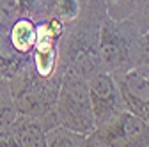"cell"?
Masks as SVG:
<instances>
[{"label": "cell", "instance_id": "cell-16", "mask_svg": "<svg viewBox=\"0 0 149 147\" xmlns=\"http://www.w3.org/2000/svg\"><path fill=\"white\" fill-rule=\"evenodd\" d=\"M139 66L149 67V32H144L142 39H140V62H139Z\"/></svg>", "mask_w": 149, "mask_h": 147}, {"label": "cell", "instance_id": "cell-13", "mask_svg": "<svg viewBox=\"0 0 149 147\" xmlns=\"http://www.w3.org/2000/svg\"><path fill=\"white\" fill-rule=\"evenodd\" d=\"M18 115V108L11 94V87L6 78H0V131L7 128Z\"/></svg>", "mask_w": 149, "mask_h": 147}, {"label": "cell", "instance_id": "cell-11", "mask_svg": "<svg viewBox=\"0 0 149 147\" xmlns=\"http://www.w3.org/2000/svg\"><path fill=\"white\" fill-rule=\"evenodd\" d=\"M32 62V55L20 53L9 43L7 34H0V78H13Z\"/></svg>", "mask_w": 149, "mask_h": 147}, {"label": "cell", "instance_id": "cell-7", "mask_svg": "<svg viewBox=\"0 0 149 147\" xmlns=\"http://www.w3.org/2000/svg\"><path fill=\"white\" fill-rule=\"evenodd\" d=\"M112 76L119 85L128 112L135 114L149 124V67L135 66Z\"/></svg>", "mask_w": 149, "mask_h": 147}, {"label": "cell", "instance_id": "cell-12", "mask_svg": "<svg viewBox=\"0 0 149 147\" xmlns=\"http://www.w3.org/2000/svg\"><path fill=\"white\" fill-rule=\"evenodd\" d=\"M45 140H46L48 147H80V145H85L84 135L74 133L61 124L50 128L45 135Z\"/></svg>", "mask_w": 149, "mask_h": 147}, {"label": "cell", "instance_id": "cell-9", "mask_svg": "<svg viewBox=\"0 0 149 147\" xmlns=\"http://www.w3.org/2000/svg\"><path fill=\"white\" fill-rule=\"evenodd\" d=\"M87 2L89 0H39L32 20L36 23L43 20H59L68 25L80 16Z\"/></svg>", "mask_w": 149, "mask_h": 147}, {"label": "cell", "instance_id": "cell-8", "mask_svg": "<svg viewBox=\"0 0 149 147\" xmlns=\"http://www.w3.org/2000/svg\"><path fill=\"white\" fill-rule=\"evenodd\" d=\"M45 128L37 117L18 114L14 121L0 131V147H45Z\"/></svg>", "mask_w": 149, "mask_h": 147}, {"label": "cell", "instance_id": "cell-14", "mask_svg": "<svg viewBox=\"0 0 149 147\" xmlns=\"http://www.w3.org/2000/svg\"><path fill=\"white\" fill-rule=\"evenodd\" d=\"M108 16L112 18H130L133 12L135 0H103Z\"/></svg>", "mask_w": 149, "mask_h": 147}, {"label": "cell", "instance_id": "cell-2", "mask_svg": "<svg viewBox=\"0 0 149 147\" xmlns=\"http://www.w3.org/2000/svg\"><path fill=\"white\" fill-rule=\"evenodd\" d=\"M62 75H64V69H59L50 76H43L34 69L30 62L16 76L7 80L13 99L18 108V114L37 117L41 121L45 131L59 124L55 103H57Z\"/></svg>", "mask_w": 149, "mask_h": 147}, {"label": "cell", "instance_id": "cell-15", "mask_svg": "<svg viewBox=\"0 0 149 147\" xmlns=\"http://www.w3.org/2000/svg\"><path fill=\"white\" fill-rule=\"evenodd\" d=\"M132 20L140 28V32H149V0H135Z\"/></svg>", "mask_w": 149, "mask_h": 147}, {"label": "cell", "instance_id": "cell-3", "mask_svg": "<svg viewBox=\"0 0 149 147\" xmlns=\"http://www.w3.org/2000/svg\"><path fill=\"white\" fill-rule=\"evenodd\" d=\"M142 32L132 18L107 16L100 28V64L110 75L128 71L140 62Z\"/></svg>", "mask_w": 149, "mask_h": 147}, {"label": "cell", "instance_id": "cell-10", "mask_svg": "<svg viewBox=\"0 0 149 147\" xmlns=\"http://www.w3.org/2000/svg\"><path fill=\"white\" fill-rule=\"evenodd\" d=\"M7 37L14 50L30 55L36 44V37H37V23L29 16L16 18L7 30Z\"/></svg>", "mask_w": 149, "mask_h": 147}, {"label": "cell", "instance_id": "cell-6", "mask_svg": "<svg viewBox=\"0 0 149 147\" xmlns=\"http://www.w3.org/2000/svg\"><path fill=\"white\" fill-rule=\"evenodd\" d=\"M87 87H89V94H91L96 128L105 124L112 117H116L117 114L128 110L123 99V94L119 90V85L110 73L98 71L96 75L87 78Z\"/></svg>", "mask_w": 149, "mask_h": 147}, {"label": "cell", "instance_id": "cell-4", "mask_svg": "<svg viewBox=\"0 0 149 147\" xmlns=\"http://www.w3.org/2000/svg\"><path fill=\"white\" fill-rule=\"evenodd\" d=\"M55 110L61 126L84 135L85 138L96 130L87 80L77 73L64 71Z\"/></svg>", "mask_w": 149, "mask_h": 147}, {"label": "cell", "instance_id": "cell-5", "mask_svg": "<svg viewBox=\"0 0 149 147\" xmlns=\"http://www.w3.org/2000/svg\"><path fill=\"white\" fill-rule=\"evenodd\" d=\"M91 147H149V124L135 114H117L105 124L98 126L87 138Z\"/></svg>", "mask_w": 149, "mask_h": 147}, {"label": "cell", "instance_id": "cell-1", "mask_svg": "<svg viewBox=\"0 0 149 147\" xmlns=\"http://www.w3.org/2000/svg\"><path fill=\"white\" fill-rule=\"evenodd\" d=\"M108 16L103 0H89L77 20L64 25L59 37V67L91 78L101 71L100 28Z\"/></svg>", "mask_w": 149, "mask_h": 147}]
</instances>
